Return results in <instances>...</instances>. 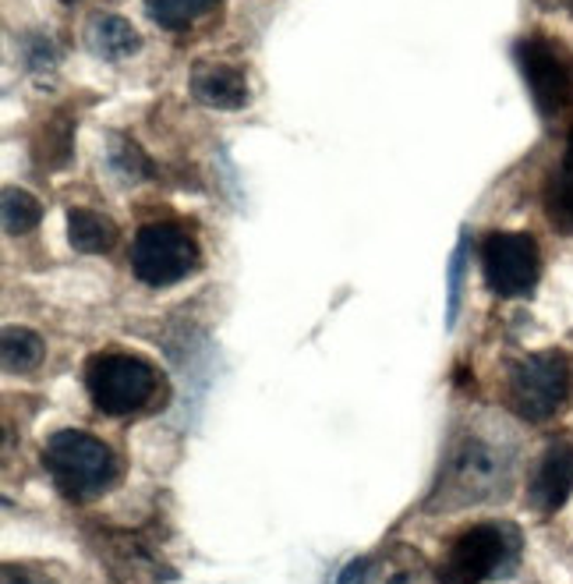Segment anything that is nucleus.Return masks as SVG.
<instances>
[{"instance_id":"nucleus-12","label":"nucleus","mask_w":573,"mask_h":584,"mask_svg":"<svg viewBox=\"0 0 573 584\" xmlns=\"http://www.w3.org/2000/svg\"><path fill=\"white\" fill-rule=\"evenodd\" d=\"M47 344L42 337L25 330V326H4V337H0V362H4V373H33L42 362Z\"/></svg>"},{"instance_id":"nucleus-21","label":"nucleus","mask_w":573,"mask_h":584,"mask_svg":"<svg viewBox=\"0 0 573 584\" xmlns=\"http://www.w3.org/2000/svg\"><path fill=\"white\" fill-rule=\"evenodd\" d=\"M61 4H78V0H61Z\"/></svg>"},{"instance_id":"nucleus-6","label":"nucleus","mask_w":573,"mask_h":584,"mask_svg":"<svg viewBox=\"0 0 573 584\" xmlns=\"http://www.w3.org/2000/svg\"><path fill=\"white\" fill-rule=\"evenodd\" d=\"M517 64L524 71L535 107L556 118L573 104V57L549 36H527L517 47Z\"/></svg>"},{"instance_id":"nucleus-15","label":"nucleus","mask_w":573,"mask_h":584,"mask_svg":"<svg viewBox=\"0 0 573 584\" xmlns=\"http://www.w3.org/2000/svg\"><path fill=\"white\" fill-rule=\"evenodd\" d=\"M0 217H4V231L14 234H25L42 220V206L36 195H28L25 188H4L0 195Z\"/></svg>"},{"instance_id":"nucleus-5","label":"nucleus","mask_w":573,"mask_h":584,"mask_svg":"<svg viewBox=\"0 0 573 584\" xmlns=\"http://www.w3.org/2000/svg\"><path fill=\"white\" fill-rule=\"evenodd\" d=\"M198 263V248L192 234L178 223H149L135 234L132 245V269L149 288L184 280Z\"/></svg>"},{"instance_id":"nucleus-10","label":"nucleus","mask_w":573,"mask_h":584,"mask_svg":"<svg viewBox=\"0 0 573 584\" xmlns=\"http://www.w3.org/2000/svg\"><path fill=\"white\" fill-rule=\"evenodd\" d=\"M192 96L217 110H237L248 104L245 71L231 64H198L192 71Z\"/></svg>"},{"instance_id":"nucleus-13","label":"nucleus","mask_w":573,"mask_h":584,"mask_svg":"<svg viewBox=\"0 0 573 584\" xmlns=\"http://www.w3.org/2000/svg\"><path fill=\"white\" fill-rule=\"evenodd\" d=\"M93 47L107 61H121V57H132L138 50V33L132 22H124L121 14H103V19L93 22Z\"/></svg>"},{"instance_id":"nucleus-14","label":"nucleus","mask_w":573,"mask_h":584,"mask_svg":"<svg viewBox=\"0 0 573 584\" xmlns=\"http://www.w3.org/2000/svg\"><path fill=\"white\" fill-rule=\"evenodd\" d=\"M212 4H217V0H146V11L156 25L178 33V28H188L203 19V14H209Z\"/></svg>"},{"instance_id":"nucleus-17","label":"nucleus","mask_w":573,"mask_h":584,"mask_svg":"<svg viewBox=\"0 0 573 584\" xmlns=\"http://www.w3.org/2000/svg\"><path fill=\"white\" fill-rule=\"evenodd\" d=\"M110 163L118 170L121 178L127 181H138V178H153V163L146 160V153H142L135 142H113V153H110Z\"/></svg>"},{"instance_id":"nucleus-4","label":"nucleus","mask_w":573,"mask_h":584,"mask_svg":"<svg viewBox=\"0 0 573 584\" xmlns=\"http://www.w3.org/2000/svg\"><path fill=\"white\" fill-rule=\"evenodd\" d=\"M85 390L103 415H132L156 393V373L135 354L103 351L85 365Z\"/></svg>"},{"instance_id":"nucleus-16","label":"nucleus","mask_w":573,"mask_h":584,"mask_svg":"<svg viewBox=\"0 0 573 584\" xmlns=\"http://www.w3.org/2000/svg\"><path fill=\"white\" fill-rule=\"evenodd\" d=\"M546 209L556 231L573 234V163H566L560 174H552L546 192Z\"/></svg>"},{"instance_id":"nucleus-20","label":"nucleus","mask_w":573,"mask_h":584,"mask_svg":"<svg viewBox=\"0 0 573 584\" xmlns=\"http://www.w3.org/2000/svg\"><path fill=\"white\" fill-rule=\"evenodd\" d=\"M566 163H573V135H570V149H566Z\"/></svg>"},{"instance_id":"nucleus-1","label":"nucleus","mask_w":573,"mask_h":584,"mask_svg":"<svg viewBox=\"0 0 573 584\" xmlns=\"http://www.w3.org/2000/svg\"><path fill=\"white\" fill-rule=\"evenodd\" d=\"M521 560V532L507 521L478 524L453 538L447 560L439 563V584H481L507 577Z\"/></svg>"},{"instance_id":"nucleus-7","label":"nucleus","mask_w":573,"mask_h":584,"mask_svg":"<svg viewBox=\"0 0 573 584\" xmlns=\"http://www.w3.org/2000/svg\"><path fill=\"white\" fill-rule=\"evenodd\" d=\"M485 280L499 297H524L535 291L541 277V255L532 234L521 231H499L489 234L481 245Z\"/></svg>"},{"instance_id":"nucleus-8","label":"nucleus","mask_w":573,"mask_h":584,"mask_svg":"<svg viewBox=\"0 0 573 584\" xmlns=\"http://www.w3.org/2000/svg\"><path fill=\"white\" fill-rule=\"evenodd\" d=\"M570 492H573V447L556 443L541 453L532 486H527V503L538 514H556L570 500Z\"/></svg>"},{"instance_id":"nucleus-3","label":"nucleus","mask_w":573,"mask_h":584,"mask_svg":"<svg viewBox=\"0 0 573 584\" xmlns=\"http://www.w3.org/2000/svg\"><path fill=\"white\" fill-rule=\"evenodd\" d=\"M573 393V358L563 351H541L513 365L510 407L527 422H546Z\"/></svg>"},{"instance_id":"nucleus-11","label":"nucleus","mask_w":573,"mask_h":584,"mask_svg":"<svg viewBox=\"0 0 573 584\" xmlns=\"http://www.w3.org/2000/svg\"><path fill=\"white\" fill-rule=\"evenodd\" d=\"M68 241L75 252L99 255V252L113 248V241H118V227H113L103 212L75 206V209H68Z\"/></svg>"},{"instance_id":"nucleus-9","label":"nucleus","mask_w":573,"mask_h":584,"mask_svg":"<svg viewBox=\"0 0 573 584\" xmlns=\"http://www.w3.org/2000/svg\"><path fill=\"white\" fill-rule=\"evenodd\" d=\"M499 475H503V461H499V453L492 447L478 443V439L464 443L461 453L453 458V467H450L453 486L464 492V500H485V496H492Z\"/></svg>"},{"instance_id":"nucleus-18","label":"nucleus","mask_w":573,"mask_h":584,"mask_svg":"<svg viewBox=\"0 0 573 584\" xmlns=\"http://www.w3.org/2000/svg\"><path fill=\"white\" fill-rule=\"evenodd\" d=\"M464 263H467V234L461 238V245H456L453 263H450V308H447L450 326H453V319H456V305H461V277H464Z\"/></svg>"},{"instance_id":"nucleus-19","label":"nucleus","mask_w":573,"mask_h":584,"mask_svg":"<svg viewBox=\"0 0 573 584\" xmlns=\"http://www.w3.org/2000/svg\"><path fill=\"white\" fill-rule=\"evenodd\" d=\"M4 584H57L50 574L36 571V567H14L8 563L4 567Z\"/></svg>"},{"instance_id":"nucleus-2","label":"nucleus","mask_w":573,"mask_h":584,"mask_svg":"<svg viewBox=\"0 0 573 584\" xmlns=\"http://www.w3.org/2000/svg\"><path fill=\"white\" fill-rule=\"evenodd\" d=\"M42 464H47L57 489L71 496V500H93V496L103 492L113 482V475H118L110 447L103 439L78 433V429L53 433L47 450H42Z\"/></svg>"}]
</instances>
